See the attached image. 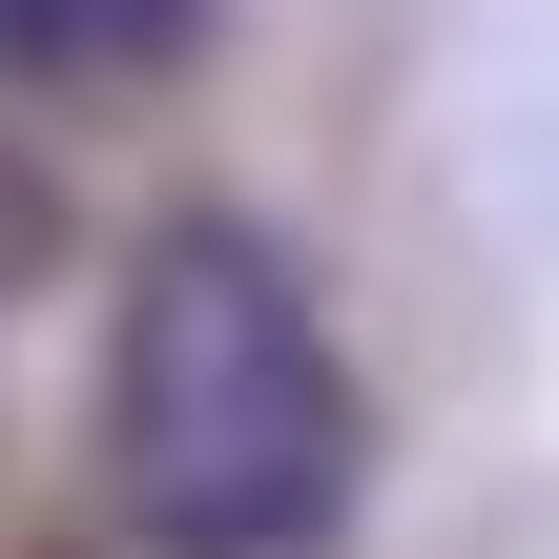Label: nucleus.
<instances>
[{"label": "nucleus", "mask_w": 559, "mask_h": 559, "mask_svg": "<svg viewBox=\"0 0 559 559\" xmlns=\"http://www.w3.org/2000/svg\"><path fill=\"white\" fill-rule=\"evenodd\" d=\"M353 353L249 207H166L104 332V498L145 559H311L353 519Z\"/></svg>", "instance_id": "obj_1"}, {"label": "nucleus", "mask_w": 559, "mask_h": 559, "mask_svg": "<svg viewBox=\"0 0 559 559\" xmlns=\"http://www.w3.org/2000/svg\"><path fill=\"white\" fill-rule=\"evenodd\" d=\"M207 0H0V83H166Z\"/></svg>", "instance_id": "obj_2"}]
</instances>
